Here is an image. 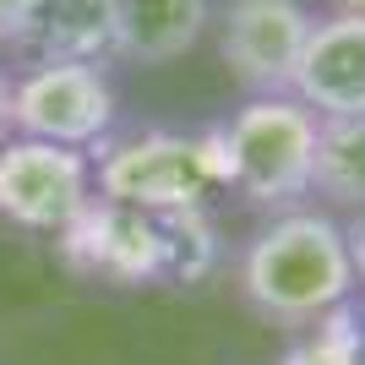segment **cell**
<instances>
[{
  "mask_svg": "<svg viewBox=\"0 0 365 365\" xmlns=\"http://www.w3.org/2000/svg\"><path fill=\"white\" fill-rule=\"evenodd\" d=\"M218 180V137L197 142L175 131H142L98 164L104 202L137 213H197Z\"/></svg>",
  "mask_w": 365,
  "mask_h": 365,
  "instance_id": "3957f363",
  "label": "cell"
},
{
  "mask_svg": "<svg viewBox=\"0 0 365 365\" xmlns=\"http://www.w3.org/2000/svg\"><path fill=\"white\" fill-rule=\"evenodd\" d=\"M115 125V88L104 66L38 61L11 82V131L55 148H88Z\"/></svg>",
  "mask_w": 365,
  "mask_h": 365,
  "instance_id": "277c9868",
  "label": "cell"
},
{
  "mask_svg": "<svg viewBox=\"0 0 365 365\" xmlns=\"http://www.w3.org/2000/svg\"><path fill=\"white\" fill-rule=\"evenodd\" d=\"M317 115L294 93H262L235 109V120L218 131V175L245 202L289 213L311 197L317 169Z\"/></svg>",
  "mask_w": 365,
  "mask_h": 365,
  "instance_id": "7a4b0ae2",
  "label": "cell"
},
{
  "mask_svg": "<svg viewBox=\"0 0 365 365\" xmlns=\"http://www.w3.org/2000/svg\"><path fill=\"white\" fill-rule=\"evenodd\" d=\"M28 44L38 49V61H115V0H38Z\"/></svg>",
  "mask_w": 365,
  "mask_h": 365,
  "instance_id": "9c48e42d",
  "label": "cell"
},
{
  "mask_svg": "<svg viewBox=\"0 0 365 365\" xmlns=\"http://www.w3.org/2000/svg\"><path fill=\"white\" fill-rule=\"evenodd\" d=\"M305 38H311V11L300 0H229L218 22L224 66L251 98L289 93Z\"/></svg>",
  "mask_w": 365,
  "mask_h": 365,
  "instance_id": "8992f818",
  "label": "cell"
},
{
  "mask_svg": "<svg viewBox=\"0 0 365 365\" xmlns=\"http://www.w3.org/2000/svg\"><path fill=\"white\" fill-rule=\"evenodd\" d=\"M38 0H0V44H28Z\"/></svg>",
  "mask_w": 365,
  "mask_h": 365,
  "instance_id": "8fae6325",
  "label": "cell"
},
{
  "mask_svg": "<svg viewBox=\"0 0 365 365\" xmlns=\"http://www.w3.org/2000/svg\"><path fill=\"white\" fill-rule=\"evenodd\" d=\"M240 289L267 322L311 327L354 294V251L333 213L289 207L245 245Z\"/></svg>",
  "mask_w": 365,
  "mask_h": 365,
  "instance_id": "6da1fadb",
  "label": "cell"
},
{
  "mask_svg": "<svg viewBox=\"0 0 365 365\" xmlns=\"http://www.w3.org/2000/svg\"><path fill=\"white\" fill-rule=\"evenodd\" d=\"M213 22V0H115V61L169 66Z\"/></svg>",
  "mask_w": 365,
  "mask_h": 365,
  "instance_id": "ba28073f",
  "label": "cell"
},
{
  "mask_svg": "<svg viewBox=\"0 0 365 365\" xmlns=\"http://www.w3.org/2000/svg\"><path fill=\"white\" fill-rule=\"evenodd\" d=\"M11 137V76L0 71V142Z\"/></svg>",
  "mask_w": 365,
  "mask_h": 365,
  "instance_id": "7c38bea8",
  "label": "cell"
},
{
  "mask_svg": "<svg viewBox=\"0 0 365 365\" xmlns=\"http://www.w3.org/2000/svg\"><path fill=\"white\" fill-rule=\"evenodd\" d=\"M311 191L333 207H365V115H338L317 125Z\"/></svg>",
  "mask_w": 365,
  "mask_h": 365,
  "instance_id": "30bf717a",
  "label": "cell"
},
{
  "mask_svg": "<svg viewBox=\"0 0 365 365\" xmlns=\"http://www.w3.org/2000/svg\"><path fill=\"white\" fill-rule=\"evenodd\" d=\"M289 93L317 120L365 115V22L360 16L333 11L322 22H311V38H305Z\"/></svg>",
  "mask_w": 365,
  "mask_h": 365,
  "instance_id": "52a82bcc",
  "label": "cell"
},
{
  "mask_svg": "<svg viewBox=\"0 0 365 365\" xmlns=\"http://www.w3.org/2000/svg\"><path fill=\"white\" fill-rule=\"evenodd\" d=\"M338 11H344V16H360V22H365V0H338Z\"/></svg>",
  "mask_w": 365,
  "mask_h": 365,
  "instance_id": "4fadbf2b",
  "label": "cell"
},
{
  "mask_svg": "<svg viewBox=\"0 0 365 365\" xmlns=\"http://www.w3.org/2000/svg\"><path fill=\"white\" fill-rule=\"evenodd\" d=\"M93 207V169L76 148L33 137L0 142V213L38 235H66Z\"/></svg>",
  "mask_w": 365,
  "mask_h": 365,
  "instance_id": "5b68a950",
  "label": "cell"
}]
</instances>
